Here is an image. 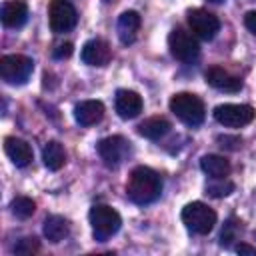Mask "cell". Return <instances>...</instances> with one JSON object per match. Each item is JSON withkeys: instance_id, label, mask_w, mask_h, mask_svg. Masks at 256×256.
Returning <instances> with one entry per match:
<instances>
[{"instance_id": "obj_27", "label": "cell", "mask_w": 256, "mask_h": 256, "mask_svg": "<svg viewBox=\"0 0 256 256\" xmlns=\"http://www.w3.org/2000/svg\"><path fill=\"white\" fill-rule=\"evenodd\" d=\"M72 52H74L72 44H70V42H64V44H58V46H56V50H54V58L64 60V58H70Z\"/></svg>"}, {"instance_id": "obj_31", "label": "cell", "mask_w": 256, "mask_h": 256, "mask_svg": "<svg viewBox=\"0 0 256 256\" xmlns=\"http://www.w3.org/2000/svg\"><path fill=\"white\" fill-rule=\"evenodd\" d=\"M104 2H114V0H104Z\"/></svg>"}, {"instance_id": "obj_12", "label": "cell", "mask_w": 256, "mask_h": 256, "mask_svg": "<svg viewBox=\"0 0 256 256\" xmlns=\"http://www.w3.org/2000/svg\"><path fill=\"white\" fill-rule=\"evenodd\" d=\"M142 106H144L142 96H140L138 92H134V90L122 88V90H118L116 96H114V108H116L118 116L124 118V120L136 118V116L142 112Z\"/></svg>"}, {"instance_id": "obj_23", "label": "cell", "mask_w": 256, "mask_h": 256, "mask_svg": "<svg viewBox=\"0 0 256 256\" xmlns=\"http://www.w3.org/2000/svg\"><path fill=\"white\" fill-rule=\"evenodd\" d=\"M232 192H234V184L226 178H212V182L206 184V194H210L212 198H224Z\"/></svg>"}, {"instance_id": "obj_11", "label": "cell", "mask_w": 256, "mask_h": 256, "mask_svg": "<svg viewBox=\"0 0 256 256\" xmlns=\"http://www.w3.org/2000/svg\"><path fill=\"white\" fill-rule=\"evenodd\" d=\"M80 58L88 66H106L110 62V58H112L110 44L106 40H102V38H92L82 46Z\"/></svg>"}, {"instance_id": "obj_15", "label": "cell", "mask_w": 256, "mask_h": 256, "mask_svg": "<svg viewBox=\"0 0 256 256\" xmlns=\"http://www.w3.org/2000/svg\"><path fill=\"white\" fill-rule=\"evenodd\" d=\"M74 118L80 126L98 124L104 118V104L100 100H84L74 106Z\"/></svg>"}, {"instance_id": "obj_3", "label": "cell", "mask_w": 256, "mask_h": 256, "mask_svg": "<svg viewBox=\"0 0 256 256\" xmlns=\"http://www.w3.org/2000/svg\"><path fill=\"white\" fill-rule=\"evenodd\" d=\"M88 218L92 224V234L98 242H106L110 236H114L120 230V224H122L120 214L106 204H94L90 208Z\"/></svg>"}, {"instance_id": "obj_6", "label": "cell", "mask_w": 256, "mask_h": 256, "mask_svg": "<svg viewBox=\"0 0 256 256\" xmlns=\"http://www.w3.org/2000/svg\"><path fill=\"white\" fill-rule=\"evenodd\" d=\"M168 48L170 54L180 62H192L200 54L198 40L194 38V34L186 32L184 28H174L168 34Z\"/></svg>"}, {"instance_id": "obj_28", "label": "cell", "mask_w": 256, "mask_h": 256, "mask_svg": "<svg viewBox=\"0 0 256 256\" xmlns=\"http://www.w3.org/2000/svg\"><path fill=\"white\" fill-rule=\"evenodd\" d=\"M244 26L256 36V10H250V12H246V16H244Z\"/></svg>"}, {"instance_id": "obj_1", "label": "cell", "mask_w": 256, "mask_h": 256, "mask_svg": "<svg viewBox=\"0 0 256 256\" xmlns=\"http://www.w3.org/2000/svg\"><path fill=\"white\" fill-rule=\"evenodd\" d=\"M162 192L160 176L148 166H136L126 182V194L136 204H150Z\"/></svg>"}, {"instance_id": "obj_5", "label": "cell", "mask_w": 256, "mask_h": 256, "mask_svg": "<svg viewBox=\"0 0 256 256\" xmlns=\"http://www.w3.org/2000/svg\"><path fill=\"white\" fill-rule=\"evenodd\" d=\"M34 70L32 58L24 54H4L0 58V78L6 84H24Z\"/></svg>"}, {"instance_id": "obj_21", "label": "cell", "mask_w": 256, "mask_h": 256, "mask_svg": "<svg viewBox=\"0 0 256 256\" xmlns=\"http://www.w3.org/2000/svg\"><path fill=\"white\" fill-rule=\"evenodd\" d=\"M42 160L48 170H60L66 162V152L62 148V144L56 140L46 142V146L42 148Z\"/></svg>"}, {"instance_id": "obj_14", "label": "cell", "mask_w": 256, "mask_h": 256, "mask_svg": "<svg viewBox=\"0 0 256 256\" xmlns=\"http://www.w3.org/2000/svg\"><path fill=\"white\" fill-rule=\"evenodd\" d=\"M0 18L6 28H20L28 20V4L24 0H8L2 4Z\"/></svg>"}, {"instance_id": "obj_16", "label": "cell", "mask_w": 256, "mask_h": 256, "mask_svg": "<svg viewBox=\"0 0 256 256\" xmlns=\"http://www.w3.org/2000/svg\"><path fill=\"white\" fill-rule=\"evenodd\" d=\"M4 152H6V156H8L18 168L28 166V164L32 162V156H34L30 144L24 142V140H20V138H16V136H8V138L4 140Z\"/></svg>"}, {"instance_id": "obj_22", "label": "cell", "mask_w": 256, "mask_h": 256, "mask_svg": "<svg viewBox=\"0 0 256 256\" xmlns=\"http://www.w3.org/2000/svg\"><path fill=\"white\" fill-rule=\"evenodd\" d=\"M10 210H12V214H14L16 218L26 220V218H30V216L34 214L36 202H34L32 198H28V196H16V198L10 202Z\"/></svg>"}, {"instance_id": "obj_20", "label": "cell", "mask_w": 256, "mask_h": 256, "mask_svg": "<svg viewBox=\"0 0 256 256\" xmlns=\"http://www.w3.org/2000/svg\"><path fill=\"white\" fill-rule=\"evenodd\" d=\"M42 230H44L46 240L58 244V242H62V240L70 234V224H68V220H66L64 216L54 214V216H48V218L44 220V228H42Z\"/></svg>"}, {"instance_id": "obj_10", "label": "cell", "mask_w": 256, "mask_h": 256, "mask_svg": "<svg viewBox=\"0 0 256 256\" xmlns=\"http://www.w3.org/2000/svg\"><path fill=\"white\" fill-rule=\"evenodd\" d=\"M188 24L194 36L202 38V40H212L216 36V32L220 30V20L218 16H214L212 12L204 10V8H194L188 12Z\"/></svg>"}, {"instance_id": "obj_13", "label": "cell", "mask_w": 256, "mask_h": 256, "mask_svg": "<svg viewBox=\"0 0 256 256\" xmlns=\"http://www.w3.org/2000/svg\"><path fill=\"white\" fill-rule=\"evenodd\" d=\"M204 78H206V82H208L212 88H216V90H220V92H230V94H232V92H238V90L242 88V80H240L238 76L230 74L228 70L220 68V66L208 68L206 74H204Z\"/></svg>"}, {"instance_id": "obj_26", "label": "cell", "mask_w": 256, "mask_h": 256, "mask_svg": "<svg viewBox=\"0 0 256 256\" xmlns=\"http://www.w3.org/2000/svg\"><path fill=\"white\" fill-rule=\"evenodd\" d=\"M218 142L222 148H228V150H238L242 146V140L238 136H218Z\"/></svg>"}, {"instance_id": "obj_29", "label": "cell", "mask_w": 256, "mask_h": 256, "mask_svg": "<svg viewBox=\"0 0 256 256\" xmlns=\"http://www.w3.org/2000/svg\"><path fill=\"white\" fill-rule=\"evenodd\" d=\"M236 252H238V254H246V256H256V248L250 246V244H246V242H240V244L236 246Z\"/></svg>"}, {"instance_id": "obj_24", "label": "cell", "mask_w": 256, "mask_h": 256, "mask_svg": "<svg viewBox=\"0 0 256 256\" xmlns=\"http://www.w3.org/2000/svg\"><path fill=\"white\" fill-rule=\"evenodd\" d=\"M242 222L240 220H236V218H228L226 220V224H224V228H222V232H220V244L222 246H230L234 240H238V236H240V232H242V226H240Z\"/></svg>"}, {"instance_id": "obj_25", "label": "cell", "mask_w": 256, "mask_h": 256, "mask_svg": "<svg viewBox=\"0 0 256 256\" xmlns=\"http://www.w3.org/2000/svg\"><path fill=\"white\" fill-rule=\"evenodd\" d=\"M40 250V242L32 236H28V238H22L16 246H14V252L16 254H20V256H32V254H36Z\"/></svg>"}, {"instance_id": "obj_7", "label": "cell", "mask_w": 256, "mask_h": 256, "mask_svg": "<svg viewBox=\"0 0 256 256\" xmlns=\"http://www.w3.org/2000/svg\"><path fill=\"white\" fill-rule=\"evenodd\" d=\"M48 22L54 34H64L78 22L76 8L68 0H52L48 6Z\"/></svg>"}, {"instance_id": "obj_17", "label": "cell", "mask_w": 256, "mask_h": 256, "mask_svg": "<svg viewBox=\"0 0 256 256\" xmlns=\"http://www.w3.org/2000/svg\"><path fill=\"white\" fill-rule=\"evenodd\" d=\"M140 24H142V20H140V14H138V12H134V10L122 12L120 18H118V24H116L120 42L126 44V46L132 44V42L136 40V36H138Z\"/></svg>"}, {"instance_id": "obj_2", "label": "cell", "mask_w": 256, "mask_h": 256, "mask_svg": "<svg viewBox=\"0 0 256 256\" xmlns=\"http://www.w3.org/2000/svg\"><path fill=\"white\" fill-rule=\"evenodd\" d=\"M170 112L186 126H200L206 116L204 102L190 92H178L170 98Z\"/></svg>"}, {"instance_id": "obj_19", "label": "cell", "mask_w": 256, "mask_h": 256, "mask_svg": "<svg viewBox=\"0 0 256 256\" xmlns=\"http://www.w3.org/2000/svg\"><path fill=\"white\" fill-rule=\"evenodd\" d=\"M200 168L210 178H226L230 174V162L220 154H206L200 158Z\"/></svg>"}, {"instance_id": "obj_32", "label": "cell", "mask_w": 256, "mask_h": 256, "mask_svg": "<svg viewBox=\"0 0 256 256\" xmlns=\"http://www.w3.org/2000/svg\"><path fill=\"white\" fill-rule=\"evenodd\" d=\"M254 236H256V232H254Z\"/></svg>"}, {"instance_id": "obj_30", "label": "cell", "mask_w": 256, "mask_h": 256, "mask_svg": "<svg viewBox=\"0 0 256 256\" xmlns=\"http://www.w3.org/2000/svg\"><path fill=\"white\" fill-rule=\"evenodd\" d=\"M210 2H222V0H210Z\"/></svg>"}, {"instance_id": "obj_18", "label": "cell", "mask_w": 256, "mask_h": 256, "mask_svg": "<svg viewBox=\"0 0 256 256\" xmlns=\"http://www.w3.org/2000/svg\"><path fill=\"white\" fill-rule=\"evenodd\" d=\"M170 128L172 126L164 116H150L138 124V134L148 140H160L162 136H166L170 132Z\"/></svg>"}, {"instance_id": "obj_8", "label": "cell", "mask_w": 256, "mask_h": 256, "mask_svg": "<svg viewBox=\"0 0 256 256\" xmlns=\"http://www.w3.org/2000/svg\"><path fill=\"white\" fill-rule=\"evenodd\" d=\"M256 112L248 104H220L214 108V118L222 126L228 128H240L254 120Z\"/></svg>"}, {"instance_id": "obj_9", "label": "cell", "mask_w": 256, "mask_h": 256, "mask_svg": "<svg viewBox=\"0 0 256 256\" xmlns=\"http://www.w3.org/2000/svg\"><path fill=\"white\" fill-rule=\"evenodd\" d=\"M102 162L108 166V168H116L120 166L128 154H130V142L124 138V136H108V138H102L96 146Z\"/></svg>"}, {"instance_id": "obj_4", "label": "cell", "mask_w": 256, "mask_h": 256, "mask_svg": "<svg viewBox=\"0 0 256 256\" xmlns=\"http://www.w3.org/2000/svg\"><path fill=\"white\" fill-rule=\"evenodd\" d=\"M182 222L194 234H208L216 224V212L204 202H190L182 208Z\"/></svg>"}]
</instances>
